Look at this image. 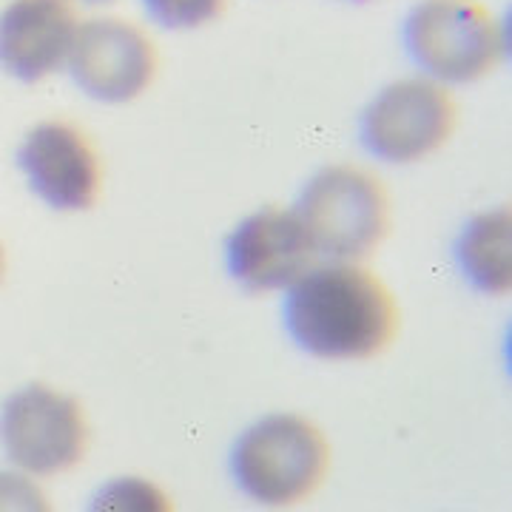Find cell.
<instances>
[{
    "instance_id": "ba28073f",
    "label": "cell",
    "mask_w": 512,
    "mask_h": 512,
    "mask_svg": "<svg viewBox=\"0 0 512 512\" xmlns=\"http://www.w3.org/2000/svg\"><path fill=\"white\" fill-rule=\"evenodd\" d=\"M311 237L296 211L262 208L228 237V271L245 291L265 293L291 288L313 268Z\"/></svg>"
},
{
    "instance_id": "5b68a950",
    "label": "cell",
    "mask_w": 512,
    "mask_h": 512,
    "mask_svg": "<svg viewBox=\"0 0 512 512\" xmlns=\"http://www.w3.org/2000/svg\"><path fill=\"white\" fill-rule=\"evenodd\" d=\"M0 447L32 476H57L86 456L89 424L72 396L32 384L0 410Z\"/></svg>"
},
{
    "instance_id": "2e32d148",
    "label": "cell",
    "mask_w": 512,
    "mask_h": 512,
    "mask_svg": "<svg viewBox=\"0 0 512 512\" xmlns=\"http://www.w3.org/2000/svg\"><path fill=\"white\" fill-rule=\"evenodd\" d=\"M86 3H94V6H97V3H109V0H86Z\"/></svg>"
},
{
    "instance_id": "8992f818",
    "label": "cell",
    "mask_w": 512,
    "mask_h": 512,
    "mask_svg": "<svg viewBox=\"0 0 512 512\" xmlns=\"http://www.w3.org/2000/svg\"><path fill=\"white\" fill-rule=\"evenodd\" d=\"M456 128V103L430 77H410L376 94L362 114V143L384 163H413L441 148Z\"/></svg>"
},
{
    "instance_id": "4fadbf2b",
    "label": "cell",
    "mask_w": 512,
    "mask_h": 512,
    "mask_svg": "<svg viewBox=\"0 0 512 512\" xmlns=\"http://www.w3.org/2000/svg\"><path fill=\"white\" fill-rule=\"evenodd\" d=\"M97 507H120V510H165V498L151 484L137 481V478H126L111 484L106 495L100 498Z\"/></svg>"
},
{
    "instance_id": "9c48e42d",
    "label": "cell",
    "mask_w": 512,
    "mask_h": 512,
    "mask_svg": "<svg viewBox=\"0 0 512 512\" xmlns=\"http://www.w3.org/2000/svg\"><path fill=\"white\" fill-rule=\"evenodd\" d=\"M20 171L37 197L57 211L92 208L100 194V160L89 137L72 123L35 126L18 151Z\"/></svg>"
},
{
    "instance_id": "e0dca14e",
    "label": "cell",
    "mask_w": 512,
    "mask_h": 512,
    "mask_svg": "<svg viewBox=\"0 0 512 512\" xmlns=\"http://www.w3.org/2000/svg\"><path fill=\"white\" fill-rule=\"evenodd\" d=\"M356 3H365V0H356Z\"/></svg>"
},
{
    "instance_id": "5bb4252c",
    "label": "cell",
    "mask_w": 512,
    "mask_h": 512,
    "mask_svg": "<svg viewBox=\"0 0 512 512\" xmlns=\"http://www.w3.org/2000/svg\"><path fill=\"white\" fill-rule=\"evenodd\" d=\"M0 510H46V498L32 481L0 473Z\"/></svg>"
},
{
    "instance_id": "3957f363",
    "label": "cell",
    "mask_w": 512,
    "mask_h": 512,
    "mask_svg": "<svg viewBox=\"0 0 512 512\" xmlns=\"http://www.w3.org/2000/svg\"><path fill=\"white\" fill-rule=\"evenodd\" d=\"M231 470L237 484L265 507L305 501L328 473V441L299 416H268L234 447Z\"/></svg>"
},
{
    "instance_id": "30bf717a",
    "label": "cell",
    "mask_w": 512,
    "mask_h": 512,
    "mask_svg": "<svg viewBox=\"0 0 512 512\" xmlns=\"http://www.w3.org/2000/svg\"><path fill=\"white\" fill-rule=\"evenodd\" d=\"M72 0H12L0 15V69L20 83L57 72L77 35Z\"/></svg>"
},
{
    "instance_id": "277c9868",
    "label": "cell",
    "mask_w": 512,
    "mask_h": 512,
    "mask_svg": "<svg viewBox=\"0 0 512 512\" xmlns=\"http://www.w3.org/2000/svg\"><path fill=\"white\" fill-rule=\"evenodd\" d=\"M299 220L316 254L336 262L370 256L387 234L390 205L384 185L356 165H328L305 185Z\"/></svg>"
},
{
    "instance_id": "8fae6325",
    "label": "cell",
    "mask_w": 512,
    "mask_h": 512,
    "mask_svg": "<svg viewBox=\"0 0 512 512\" xmlns=\"http://www.w3.org/2000/svg\"><path fill=\"white\" fill-rule=\"evenodd\" d=\"M458 265L478 291L507 296L512 285V217L510 208L478 214L458 239Z\"/></svg>"
},
{
    "instance_id": "6da1fadb",
    "label": "cell",
    "mask_w": 512,
    "mask_h": 512,
    "mask_svg": "<svg viewBox=\"0 0 512 512\" xmlns=\"http://www.w3.org/2000/svg\"><path fill=\"white\" fill-rule=\"evenodd\" d=\"M285 322L293 342L319 359H370L399 325L390 291L365 268L336 262L311 268L291 285Z\"/></svg>"
},
{
    "instance_id": "7a4b0ae2",
    "label": "cell",
    "mask_w": 512,
    "mask_h": 512,
    "mask_svg": "<svg viewBox=\"0 0 512 512\" xmlns=\"http://www.w3.org/2000/svg\"><path fill=\"white\" fill-rule=\"evenodd\" d=\"M404 46L436 83H473L507 52V35L476 0H421L404 20Z\"/></svg>"
},
{
    "instance_id": "7c38bea8",
    "label": "cell",
    "mask_w": 512,
    "mask_h": 512,
    "mask_svg": "<svg viewBox=\"0 0 512 512\" xmlns=\"http://www.w3.org/2000/svg\"><path fill=\"white\" fill-rule=\"evenodd\" d=\"M148 18L163 29H197L220 18L228 0H143Z\"/></svg>"
},
{
    "instance_id": "52a82bcc",
    "label": "cell",
    "mask_w": 512,
    "mask_h": 512,
    "mask_svg": "<svg viewBox=\"0 0 512 512\" xmlns=\"http://www.w3.org/2000/svg\"><path fill=\"white\" fill-rule=\"evenodd\" d=\"M69 72L94 100L128 103L151 86L157 74V49L151 37L128 20H86L74 35Z\"/></svg>"
},
{
    "instance_id": "9a60e30c",
    "label": "cell",
    "mask_w": 512,
    "mask_h": 512,
    "mask_svg": "<svg viewBox=\"0 0 512 512\" xmlns=\"http://www.w3.org/2000/svg\"><path fill=\"white\" fill-rule=\"evenodd\" d=\"M3 268H6V259H3V248H0V279H3Z\"/></svg>"
}]
</instances>
